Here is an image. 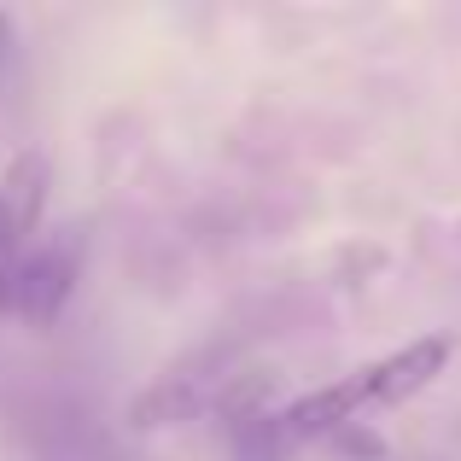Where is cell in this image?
Returning a JSON list of instances; mask_svg holds the SVG:
<instances>
[{
    "instance_id": "3",
    "label": "cell",
    "mask_w": 461,
    "mask_h": 461,
    "mask_svg": "<svg viewBox=\"0 0 461 461\" xmlns=\"http://www.w3.org/2000/svg\"><path fill=\"white\" fill-rule=\"evenodd\" d=\"M444 362H450V339H415V345L392 350L385 362H368V397L374 403H403L432 374H444Z\"/></svg>"
},
{
    "instance_id": "1",
    "label": "cell",
    "mask_w": 461,
    "mask_h": 461,
    "mask_svg": "<svg viewBox=\"0 0 461 461\" xmlns=\"http://www.w3.org/2000/svg\"><path fill=\"white\" fill-rule=\"evenodd\" d=\"M70 293H77V234H53L47 246H35L30 258L18 263V275H12V304L23 310V321L30 327H53L59 310L70 304Z\"/></svg>"
},
{
    "instance_id": "5",
    "label": "cell",
    "mask_w": 461,
    "mask_h": 461,
    "mask_svg": "<svg viewBox=\"0 0 461 461\" xmlns=\"http://www.w3.org/2000/svg\"><path fill=\"white\" fill-rule=\"evenodd\" d=\"M0 310H12V275H6V258H0Z\"/></svg>"
},
{
    "instance_id": "2",
    "label": "cell",
    "mask_w": 461,
    "mask_h": 461,
    "mask_svg": "<svg viewBox=\"0 0 461 461\" xmlns=\"http://www.w3.org/2000/svg\"><path fill=\"white\" fill-rule=\"evenodd\" d=\"M47 181H53V169H47V152H35V147H23L6 164V176H0V258L23 251L30 234H41Z\"/></svg>"
},
{
    "instance_id": "4",
    "label": "cell",
    "mask_w": 461,
    "mask_h": 461,
    "mask_svg": "<svg viewBox=\"0 0 461 461\" xmlns=\"http://www.w3.org/2000/svg\"><path fill=\"white\" fill-rule=\"evenodd\" d=\"M368 403H374V397H368V368L345 374V380H333V385H321V392L298 397V403L286 409V432H293V438L333 432V427H345V420H357Z\"/></svg>"
}]
</instances>
